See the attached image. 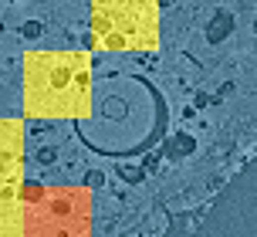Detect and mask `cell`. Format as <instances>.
I'll list each match as a JSON object with an SVG mask.
<instances>
[{"mask_svg":"<svg viewBox=\"0 0 257 237\" xmlns=\"http://www.w3.org/2000/svg\"><path fill=\"white\" fill-rule=\"evenodd\" d=\"M91 108V54L27 51L24 112L31 118H81Z\"/></svg>","mask_w":257,"mask_h":237,"instance_id":"obj_1","label":"cell"},{"mask_svg":"<svg viewBox=\"0 0 257 237\" xmlns=\"http://www.w3.org/2000/svg\"><path fill=\"white\" fill-rule=\"evenodd\" d=\"M24 237H91V193L85 186H21Z\"/></svg>","mask_w":257,"mask_h":237,"instance_id":"obj_2","label":"cell"},{"mask_svg":"<svg viewBox=\"0 0 257 237\" xmlns=\"http://www.w3.org/2000/svg\"><path fill=\"white\" fill-rule=\"evenodd\" d=\"M95 51H156L159 0H91Z\"/></svg>","mask_w":257,"mask_h":237,"instance_id":"obj_3","label":"cell"},{"mask_svg":"<svg viewBox=\"0 0 257 237\" xmlns=\"http://www.w3.org/2000/svg\"><path fill=\"white\" fill-rule=\"evenodd\" d=\"M21 186H24V126L21 118H0V237H24Z\"/></svg>","mask_w":257,"mask_h":237,"instance_id":"obj_4","label":"cell"}]
</instances>
